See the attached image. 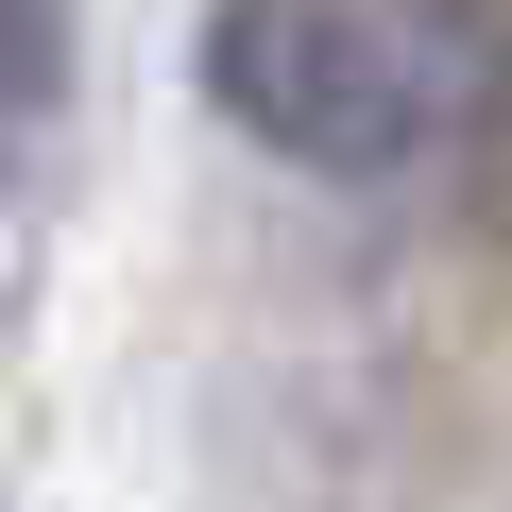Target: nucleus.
Returning <instances> with one entry per match:
<instances>
[{"mask_svg": "<svg viewBox=\"0 0 512 512\" xmlns=\"http://www.w3.org/2000/svg\"><path fill=\"white\" fill-rule=\"evenodd\" d=\"M69 18L86 0H0V205H35V171H52V137H69Z\"/></svg>", "mask_w": 512, "mask_h": 512, "instance_id": "obj_2", "label": "nucleus"}, {"mask_svg": "<svg viewBox=\"0 0 512 512\" xmlns=\"http://www.w3.org/2000/svg\"><path fill=\"white\" fill-rule=\"evenodd\" d=\"M205 103L325 188H393L427 154V69L359 0H205Z\"/></svg>", "mask_w": 512, "mask_h": 512, "instance_id": "obj_1", "label": "nucleus"}]
</instances>
